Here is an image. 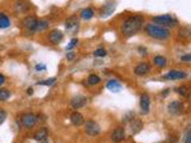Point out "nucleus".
<instances>
[{
    "label": "nucleus",
    "instance_id": "12",
    "mask_svg": "<svg viewBox=\"0 0 191 143\" xmlns=\"http://www.w3.org/2000/svg\"><path fill=\"white\" fill-rule=\"evenodd\" d=\"M86 103H87V99H86L85 97H82V96H77V97H74L73 99L71 100V105H72V107H74V109L84 107V106L86 105Z\"/></svg>",
    "mask_w": 191,
    "mask_h": 143
},
{
    "label": "nucleus",
    "instance_id": "14",
    "mask_svg": "<svg viewBox=\"0 0 191 143\" xmlns=\"http://www.w3.org/2000/svg\"><path fill=\"white\" fill-rule=\"evenodd\" d=\"M63 38V33L61 32L60 30H53L52 32L49 33V41L53 44H57L60 43Z\"/></svg>",
    "mask_w": 191,
    "mask_h": 143
},
{
    "label": "nucleus",
    "instance_id": "25",
    "mask_svg": "<svg viewBox=\"0 0 191 143\" xmlns=\"http://www.w3.org/2000/svg\"><path fill=\"white\" fill-rule=\"evenodd\" d=\"M10 96H11V93H10L9 89H6V88H0V100H1V101L9 99Z\"/></svg>",
    "mask_w": 191,
    "mask_h": 143
},
{
    "label": "nucleus",
    "instance_id": "39",
    "mask_svg": "<svg viewBox=\"0 0 191 143\" xmlns=\"http://www.w3.org/2000/svg\"><path fill=\"white\" fill-rule=\"evenodd\" d=\"M43 143H48V141H47V140H44V141H43Z\"/></svg>",
    "mask_w": 191,
    "mask_h": 143
},
{
    "label": "nucleus",
    "instance_id": "37",
    "mask_svg": "<svg viewBox=\"0 0 191 143\" xmlns=\"http://www.w3.org/2000/svg\"><path fill=\"white\" fill-rule=\"evenodd\" d=\"M4 82H5V77H4V75H1V74H0V86H1Z\"/></svg>",
    "mask_w": 191,
    "mask_h": 143
},
{
    "label": "nucleus",
    "instance_id": "22",
    "mask_svg": "<svg viewBox=\"0 0 191 143\" xmlns=\"http://www.w3.org/2000/svg\"><path fill=\"white\" fill-rule=\"evenodd\" d=\"M154 63H155V66L159 67V68H162V67L166 66V58L164 57V56H155L154 57Z\"/></svg>",
    "mask_w": 191,
    "mask_h": 143
},
{
    "label": "nucleus",
    "instance_id": "16",
    "mask_svg": "<svg viewBox=\"0 0 191 143\" xmlns=\"http://www.w3.org/2000/svg\"><path fill=\"white\" fill-rule=\"evenodd\" d=\"M71 122H72V124H74V125H81L82 123H84V117H82V115L81 113H79V112H73L72 115H71Z\"/></svg>",
    "mask_w": 191,
    "mask_h": 143
},
{
    "label": "nucleus",
    "instance_id": "10",
    "mask_svg": "<svg viewBox=\"0 0 191 143\" xmlns=\"http://www.w3.org/2000/svg\"><path fill=\"white\" fill-rule=\"evenodd\" d=\"M124 137H125V131H124L123 128H117L111 134V140L115 143H118L121 142V141H123Z\"/></svg>",
    "mask_w": 191,
    "mask_h": 143
},
{
    "label": "nucleus",
    "instance_id": "34",
    "mask_svg": "<svg viewBox=\"0 0 191 143\" xmlns=\"http://www.w3.org/2000/svg\"><path fill=\"white\" fill-rule=\"evenodd\" d=\"M180 60L183 61V62H190L191 61V55L190 54H188V55H183L180 57Z\"/></svg>",
    "mask_w": 191,
    "mask_h": 143
},
{
    "label": "nucleus",
    "instance_id": "28",
    "mask_svg": "<svg viewBox=\"0 0 191 143\" xmlns=\"http://www.w3.org/2000/svg\"><path fill=\"white\" fill-rule=\"evenodd\" d=\"M55 77H50V79H48V80H43V81H40V82H37V85H43V86H52L54 82H55Z\"/></svg>",
    "mask_w": 191,
    "mask_h": 143
},
{
    "label": "nucleus",
    "instance_id": "3",
    "mask_svg": "<svg viewBox=\"0 0 191 143\" xmlns=\"http://www.w3.org/2000/svg\"><path fill=\"white\" fill-rule=\"evenodd\" d=\"M153 21L157 23V24H160V26H169V28H173L177 25V21L171 17L170 14H161V16H157L153 18Z\"/></svg>",
    "mask_w": 191,
    "mask_h": 143
},
{
    "label": "nucleus",
    "instance_id": "30",
    "mask_svg": "<svg viewBox=\"0 0 191 143\" xmlns=\"http://www.w3.org/2000/svg\"><path fill=\"white\" fill-rule=\"evenodd\" d=\"M93 54H94V56H98V57H104V56H106L108 53H106V50H105V49H101H101H97Z\"/></svg>",
    "mask_w": 191,
    "mask_h": 143
},
{
    "label": "nucleus",
    "instance_id": "26",
    "mask_svg": "<svg viewBox=\"0 0 191 143\" xmlns=\"http://www.w3.org/2000/svg\"><path fill=\"white\" fill-rule=\"evenodd\" d=\"M177 92L179 93L181 97H188L189 96V88L186 86H180V87L177 88Z\"/></svg>",
    "mask_w": 191,
    "mask_h": 143
},
{
    "label": "nucleus",
    "instance_id": "40",
    "mask_svg": "<svg viewBox=\"0 0 191 143\" xmlns=\"http://www.w3.org/2000/svg\"><path fill=\"white\" fill-rule=\"evenodd\" d=\"M159 143H166V142H159Z\"/></svg>",
    "mask_w": 191,
    "mask_h": 143
},
{
    "label": "nucleus",
    "instance_id": "29",
    "mask_svg": "<svg viewBox=\"0 0 191 143\" xmlns=\"http://www.w3.org/2000/svg\"><path fill=\"white\" fill-rule=\"evenodd\" d=\"M179 35L180 36H183L184 38H188V37L190 36V29L186 28V26H185V28H181L180 31H179Z\"/></svg>",
    "mask_w": 191,
    "mask_h": 143
},
{
    "label": "nucleus",
    "instance_id": "13",
    "mask_svg": "<svg viewBox=\"0 0 191 143\" xmlns=\"http://www.w3.org/2000/svg\"><path fill=\"white\" fill-rule=\"evenodd\" d=\"M149 104H151L149 97L147 94H142L140 98V106H141V112L143 115H147L149 112Z\"/></svg>",
    "mask_w": 191,
    "mask_h": 143
},
{
    "label": "nucleus",
    "instance_id": "11",
    "mask_svg": "<svg viewBox=\"0 0 191 143\" xmlns=\"http://www.w3.org/2000/svg\"><path fill=\"white\" fill-rule=\"evenodd\" d=\"M164 77L169 79V80H179V79L186 77V73L181 72V70H170L167 74L164 75Z\"/></svg>",
    "mask_w": 191,
    "mask_h": 143
},
{
    "label": "nucleus",
    "instance_id": "33",
    "mask_svg": "<svg viewBox=\"0 0 191 143\" xmlns=\"http://www.w3.org/2000/svg\"><path fill=\"white\" fill-rule=\"evenodd\" d=\"M184 143H191V131L188 130L185 134V137H184Z\"/></svg>",
    "mask_w": 191,
    "mask_h": 143
},
{
    "label": "nucleus",
    "instance_id": "6",
    "mask_svg": "<svg viewBox=\"0 0 191 143\" xmlns=\"http://www.w3.org/2000/svg\"><path fill=\"white\" fill-rule=\"evenodd\" d=\"M36 122H37V117L32 113H25L22 116V124L24 125V128H28V129L32 128Z\"/></svg>",
    "mask_w": 191,
    "mask_h": 143
},
{
    "label": "nucleus",
    "instance_id": "18",
    "mask_svg": "<svg viewBox=\"0 0 191 143\" xmlns=\"http://www.w3.org/2000/svg\"><path fill=\"white\" fill-rule=\"evenodd\" d=\"M47 137H48V129L47 128L40 129L34 136V138L36 141H44V140H47Z\"/></svg>",
    "mask_w": 191,
    "mask_h": 143
},
{
    "label": "nucleus",
    "instance_id": "8",
    "mask_svg": "<svg viewBox=\"0 0 191 143\" xmlns=\"http://www.w3.org/2000/svg\"><path fill=\"white\" fill-rule=\"evenodd\" d=\"M167 109H169L170 113H172V115H180L183 112V104L178 100H174V101L170 103Z\"/></svg>",
    "mask_w": 191,
    "mask_h": 143
},
{
    "label": "nucleus",
    "instance_id": "19",
    "mask_svg": "<svg viewBox=\"0 0 191 143\" xmlns=\"http://www.w3.org/2000/svg\"><path fill=\"white\" fill-rule=\"evenodd\" d=\"M141 129H142V122L140 119H133L132 121V131L134 134H137L141 131Z\"/></svg>",
    "mask_w": 191,
    "mask_h": 143
},
{
    "label": "nucleus",
    "instance_id": "4",
    "mask_svg": "<svg viewBox=\"0 0 191 143\" xmlns=\"http://www.w3.org/2000/svg\"><path fill=\"white\" fill-rule=\"evenodd\" d=\"M65 25H66V30L69 33L77 32L79 29V19L75 16H72V17H69L67 21H66Z\"/></svg>",
    "mask_w": 191,
    "mask_h": 143
},
{
    "label": "nucleus",
    "instance_id": "2",
    "mask_svg": "<svg viewBox=\"0 0 191 143\" xmlns=\"http://www.w3.org/2000/svg\"><path fill=\"white\" fill-rule=\"evenodd\" d=\"M146 32L148 33V36H151L153 38H158V40H165V38L170 37L169 29L157 25V24H147Z\"/></svg>",
    "mask_w": 191,
    "mask_h": 143
},
{
    "label": "nucleus",
    "instance_id": "32",
    "mask_svg": "<svg viewBox=\"0 0 191 143\" xmlns=\"http://www.w3.org/2000/svg\"><path fill=\"white\" fill-rule=\"evenodd\" d=\"M6 117H7V113L4 110H0V124H2V123L5 122Z\"/></svg>",
    "mask_w": 191,
    "mask_h": 143
},
{
    "label": "nucleus",
    "instance_id": "35",
    "mask_svg": "<svg viewBox=\"0 0 191 143\" xmlns=\"http://www.w3.org/2000/svg\"><path fill=\"white\" fill-rule=\"evenodd\" d=\"M74 57H75V53H73V51H71V53H68L67 54V60H69V61L73 60Z\"/></svg>",
    "mask_w": 191,
    "mask_h": 143
},
{
    "label": "nucleus",
    "instance_id": "23",
    "mask_svg": "<svg viewBox=\"0 0 191 143\" xmlns=\"http://www.w3.org/2000/svg\"><path fill=\"white\" fill-rule=\"evenodd\" d=\"M93 14H94V12H93L92 9H85V10L81 11V18L89 21V19H91L93 17Z\"/></svg>",
    "mask_w": 191,
    "mask_h": 143
},
{
    "label": "nucleus",
    "instance_id": "24",
    "mask_svg": "<svg viewBox=\"0 0 191 143\" xmlns=\"http://www.w3.org/2000/svg\"><path fill=\"white\" fill-rule=\"evenodd\" d=\"M87 82H89V85H91V86L97 85V84L101 82V77H98V75H96V74H92V75H90L89 79H87Z\"/></svg>",
    "mask_w": 191,
    "mask_h": 143
},
{
    "label": "nucleus",
    "instance_id": "20",
    "mask_svg": "<svg viewBox=\"0 0 191 143\" xmlns=\"http://www.w3.org/2000/svg\"><path fill=\"white\" fill-rule=\"evenodd\" d=\"M10 26V19L6 14L0 13V29H6Z\"/></svg>",
    "mask_w": 191,
    "mask_h": 143
},
{
    "label": "nucleus",
    "instance_id": "17",
    "mask_svg": "<svg viewBox=\"0 0 191 143\" xmlns=\"http://www.w3.org/2000/svg\"><path fill=\"white\" fill-rule=\"evenodd\" d=\"M106 88L110 89L111 92H120L122 89V85L118 82V81H115V80H110L108 84H106Z\"/></svg>",
    "mask_w": 191,
    "mask_h": 143
},
{
    "label": "nucleus",
    "instance_id": "7",
    "mask_svg": "<svg viewBox=\"0 0 191 143\" xmlns=\"http://www.w3.org/2000/svg\"><path fill=\"white\" fill-rule=\"evenodd\" d=\"M115 9H116V4L113 2V1H109V2H106L103 7H101V14L103 18H105V17H109L113 11H115Z\"/></svg>",
    "mask_w": 191,
    "mask_h": 143
},
{
    "label": "nucleus",
    "instance_id": "36",
    "mask_svg": "<svg viewBox=\"0 0 191 143\" xmlns=\"http://www.w3.org/2000/svg\"><path fill=\"white\" fill-rule=\"evenodd\" d=\"M44 69H45L44 65H37L36 66V70H44Z\"/></svg>",
    "mask_w": 191,
    "mask_h": 143
},
{
    "label": "nucleus",
    "instance_id": "15",
    "mask_svg": "<svg viewBox=\"0 0 191 143\" xmlns=\"http://www.w3.org/2000/svg\"><path fill=\"white\" fill-rule=\"evenodd\" d=\"M135 74L136 75H139V77H141V75H145L147 74L148 72H149V65L148 63H140V65H137V66L135 67L134 69Z\"/></svg>",
    "mask_w": 191,
    "mask_h": 143
},
{
    "label": "nucleus",
    "instance_id": "9",
    "mask_svg": "<svg viewBox=\"0 0 191 143\" xmlns=\"http://www.w3.org/2000/svg\"><path fill=\"white\" fill-rule=\"evenodd\" d=\"M37 24V19L35 18L34 16H26L24 19H23V25L26 30H30V31H34L35 26Z\"/></svg>",
    "mask_w": 191,
    "mask_h": 143
},
{
    "label": "nucleus",
    "instance_id": "31",
    "mask_svg": "<svg viewBox=\"0 0 191 143\" xmlns=\"http://www.w3.org/2000/svg\"><path fill=\"white\" fill-rule=\"evenodd\" d=\"M77 43H78V40H77V38H73V40L69 42V44L67 45V50H71L72 48H74V47L77 45Z\"/></svg>",
    "mask_w": 191,
    "mask_h": 143
},
{
    "label": "nucleus",
    "instance_id": "21",
    "mask_svg": "<svg viewBox=\"0 0 191 143\" xmlns=\"http://www.w3.org/2000/svg\"><path fill=\"white\" fill-rule=\"evenodd\" d=\"M48 25H49V23L47 22V21H37V24H36V26H35V32H38V31H43L45 30L47 28H48Z\"/></svg>",
    "mask_w": 191,
    "mask_h": 143
},
{
    "label": "nucleus",
    "instance_id": "27",
    "mask_svg": "<svg viewBox=\"0 0 191 143\" xmlns=\"http://www.w3.org/2000/svg\"><path fill=\"white\" fill-rule=\"evenodd\" d=\"M28 9V4L26 2H24V1H18L17 4H16V10L19 12L22 11H25Z\"/></svg>",
    "mask_w": 191,
    "mask_h": 143
},
{
    "label": "nucleus",
    "instance_id": "5",
    "mask_svg": "<svg viewBox=\"0 0 191 143\" xmlns=\"http://www.w3.org/2000/svg\"><path fill=\"white\" fill-rule=\"evenodd\" d=\"M85 131L91 136H96L101 132V126L93 121H87L85 123Z\"/></svg>",
    "mask_w": 191,
    "mask_h": 143
},
{
    "label": "nucleus",
    "instance_id": "38",
    "mask_svg": "<svg viewBox=\"0 0 191 143\" xmlns=\"http://www.w3.org/2000/svg\"><path fill=\"white\" fill-rule=\"evenodd\" d=\"M32 93H34V92H32V88H28V94H30V96H31Z\"/></svg>",
    "mask_w": 191,
    "mask_h": 143
},
{
    "label": "nucleus",
    "instance_id": "1",
    "mask_svg": "<svg viewBox=\"0 0 191 143\" xmlns=\"http://www.w3.org/2000/svg\"><path fill=\"white\" fill-rule=\"evenodd\" d=\"M142 25H143L142 16H132L127 21H124L123 25H122V32L125 36L130 37L136 32H139L140 29L142 28Z\"/></svg>",
    "mask_w": 191,
    "mask_h": 143
}]
</instances>
